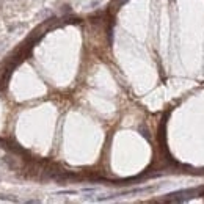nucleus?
<instances>
[{"mask_svg":"<svg viewBox=\"0 0 204 204\" xmlns=\"http://www.w3.org/2000/svg\"><path fill=\"white\" fill-rule=\"evenodd\" d=\"M116 2H120V3H126L127 0H116Z\"/></svg>","mask_w":204,"mask_h":204,"instance_id":"nucleus-1","label":"nucleus"}]
</instances>
